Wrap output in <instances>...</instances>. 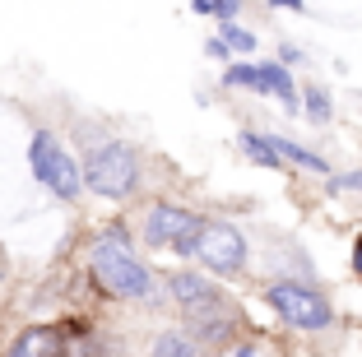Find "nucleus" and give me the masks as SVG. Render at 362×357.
Here are the masks:
<instances>
[{
  "mask_svg": "<svg viewBox=\"0 0 362 357\" xmlns=\"http://www.w3.org/2000/svg\"><path fill=\"white\" fill-rule=\"evenodd\" d=\"M0 264H5V255H0Z\"/></svg>",
  "mask_w": 362,
  "mask_h": 357,
  "instance_id": "6ab92c4d",
  "label": "nucleus"
},
{
  "mask_svg": "<svg viewBox=\"0 0 362 357\" xmlns=\"http://www.w3.org/2000/svg\"><path fill=\"white\" fill-rule=\"evenodd\" d=\"M28 163H33V177L42 181V186H52L61 200H75L79 186H84V177H79V168H75V158L65 153V148H56V139L47 135V130L33 139Z\"/></svg>",
  "mask_w": 362,
  "mask_h": 357,
  "instance_id": "7ed1b4c3",
  "label": "nucleus"
},
{
  "mask_svg": "<svg viewBox=\"0 0 362 357\" xmlns=\"http://www.w3.org/2000/svg\"><path fill=\"white\" fill-rule=\"evenodd\" d=\"M265 302L284 315L288 325H298V329H325L334 320L330 302H325L320 293H311V288H298V283H274L265 293Z\"/></svg>",
  "mask_w": 362,
  "mask_h": 357,
  "instance_id": "20e7f679",
  "label": "nucleus"
},
{
  "mask_svg": "<svg viewBox=\"0 0 362 357\" xmlns=\"http://www.w3.org/2000/svg\"><path fill=\"white\" fill-rule=\"evenodd\" d=\"M242 148L256 158L260 168H279V158H274V148H269V139H260V135H242Z\"/></svg>",
  "mask_w": 362,
  "mask_h": 357,
  "instance_id": "ddd939ff",
  "label": "nucleus"
},
{
  "mask_svg": "<svg viewBox=\"0 0 362 357\" xmlns=\"http://www.w3.org/2000/svg\"><path fill=\"white\" fill-rule=\"evenodd\" d=\"M307 116L311 121H325L330 116V98L320 93V88H307Z\"/></svg>",
  "mask_w": 362,
  "mask_h": 357,
  "instance_id": "2eb2a0df",
  "label": "nucleus"
},
{
  "mask_svg": "<svg viewBox=\"0 0 362 357\" xmlns=\"http://www.w3.org/2000/svg\"><path fill=\"white\" fill-rule=\"evenodd\" d=\"M84 186L88 190H98V195H107V200H121V195H130L135 190V181H139V158L130 153L126 144H98L93 153H88V163H84Z\"/></svg>",
  "mask_w": 362,
  "mask_h": 357,
  "instance_id": "f03ea898",
  "label": "nucleus"
},
{
  "mask_svg": "<svg viewBox=\"0 0 362 357\" xmlns=\"http://www.w3.org/2000/svg\"><path fill=\"white\" fill-rule=\"evenodd\" d=\"M269 148H274V158H279V163H298V168H307V172H325V158H320V153H307V148H302V144H293V139L269 135Z\"/></svg>",
  "mask_w": 362,
  "mask_h": 357,
  "instance_id": "9d476101",
  "label": "nucleus"
},
{
  "mask_svg": "<svg viewBox=\"0 0 362 357\" xmlns=\"http://www.w3.org/2000/svg\"><path fill=\"white\" fill-rule=\"evenodd\" d=\"M218 42L233 47V52H256V37H251L246 28H237L233 19H223V37H218Z\"/></svg>",
  "mask_w": 362,
  "mask_h": 357,
  "instance_id": "f8f14e48",
  "label": "nucleus"
},
{
  "mask_svg": "<svg viewBox=\"0 0 362 357\" xmlns=\"http://www.w3.org/2000/svg\"><path fill=\"white\" fill-rule=\"evenodd\" d=\"M93 279L112 297H149V288H153L149 269L130 255V242H126L121 228H112L103 242L93 246Z\"/></svg>",
  "mask_w": 362,
  "mask_h": 357,
  "instance_id": "f257e3e1",
  "label": "nucleus"
},
{
  "mask_svg": "<svg viewBox=\"0 0 362 357\" xmlns=\"http://www.w3.org/2000/svg\"><path fill=\"white\" fill-rule=\"evenodd\" d=\"M362 190V172H349V177H334V190Z\"/></svg>",
  "mask_w": 362,
  "mask_h": 357,
  "instance_id": "dca6fc26",
  "label": "nucleus"
},
{
  "mask_svg": "<svg viewBox=\"0 0 362 357\" xmlns=\"http://www.w3.org/2000/svg\"><path fill=\"white\" fill-rule=\"evenodd\" d=\"M195 255H200L214 274H237L246 264V242H242V232L228 228V223H200V232H195Z\"/></svg>",
  "mask_w": 362,
  "mask_h": 357,
  "instance_id": "423d86ee",
  "label": "nucleus"
},
{
  "mask_svg": "<svg viewBox=\"0 0 362 357\" xmlns=\"http://www.w3.org/2000/svg\"><path fill=\"white\" fill-rule=\"evenodd\" d=\"M10 357H61V339H56V329H28L10 348Z\"/></svg>",
  "mask_w": 362,
  "mask_h": 357,
  "instance_id": "6e6552de",
  "label": "nucleus"
},
{
  "mask_svg": "<svg viewBox=\"0 0 362 357\" xmlns=\"http://www.w3.org/2000/svg\"><path fill=\"white\" fill-rule=\"evenodd\" d=\"M260 70V93H269V98H279V103H298V88H293V79H288V70L284 65H256Z\"/></svg>",
  "mask_w": 362,
  "mask_h": 357,
  "instance_id": "1a4fd4ad",
  "label": "nucleus"
},
{
  "mask_svg": "<svg viewBox=\"0 0 362 357\" xmlns=\"http://www.w3.org/2000/svg\"><path fill=\"white\" fill-rule=\"evenodd\" d=\"M353 269H358V279H362V237L353 242Z\"/></svg>",
  "mask_w": 362,
  "mask_h": 357,
  "instance_id": "f3484780",
  "label": "nucleus"
},
{
  "mask_svg": "<svg viewBox=\"0 0 362 357\" xmlns=\"http://www.w3.org/2000/svg\"><path fill=\"white\" fill-rule=\"evenodd\" d=\"M195 232H200V218H195L191 209H177V204H153L149 218H144V242L172 246V251H181V255L195 251Z\"/></svg>",
  "mask_w": 362,
  "mask_h": 357,
  "instance_id": "39448f33",
  "label": "nucleus"
},
{
  "mask_svg": "<svg viewBox=\"0 0 362 357\" xmlns=\"http://www.w3.org/2000/svg\"><path fill=\"white\" fill-rule=\"evenodd\" d=\"M153 357H195V344L181 334H158L153 339Z\"/></svg>",
  "mask_w": 362,
  "mask_h": 357,
  "instance_id": "9b49d317",
  "label": "nucleus"
},
{
  "mask_svg": "<svg viewBox=\"0 0 362 357\" xmlns=\"http://www.w3.org/2000/svg\"><path fill=\"white\" fill-rule=\"evenodd\" d=\"M172 293H177L181 306H186V315L204 311V306H214V302H223L218 288H214L209 279H200V274H172Z\"/></svg>",
  "mask_w": 362,
  "mask_h": 357,
  "instance_id": "0eeeda50",
  "label": "nucleus"
},
{
  "mask_svg": "<svg viewBox=\"0 0 362 357\" xmlns=\"http://www.w3.org/2000/svg\"><path fill=\"white\" fill-rule=\"evenodd\" d=\"M223 79H228L233 88H256V93H260V70H256V65H233Z\"/></svg>",
  "mask_w": 362,
  "mask_h": 357,
  "instance_id": "4468645a",
  "label": "nucleus"
},
{
  "mask_svg": "<svg viewBox=\"0 0 362 357\" xmlns=\"http://www.w3.org/2000/svg\"><path fill=\"white\" fill-rule=\"evenodd\" d=\"M269 5H284V10H302V0H269Z\"/></svg>",
  "mask_w": 362,
  "mask_h": 357,
  "instance_id": "a211bd4d",
  "label": "nucleus"
}]
</instances>
